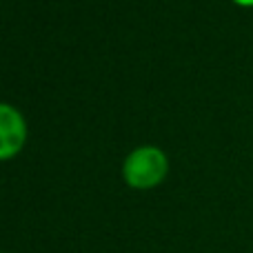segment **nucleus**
I'll use <instances>...</instances> for the list:
<instances>
[{"mask_svg": "<svg viewBox=\"0 0 253 253\" xmlns=\"http://www.w3.org/2000/svg\"><path fill=\"white\" fill-rule=\"evenodd\" d=\"M167 173H169L167 153L158 147H151V144L133 149L123 165L125 182L131 189H138V191L158 187L167 178Z\"/></svg>", "mask_w": 253, "mask_h": 253, "instance_id": "f257e3e1", "label": "nucleus"}, {"mask_svg": "<svg viewBox=\"0 0 253 253\" xmlns=\"http://www.w3.org/2000/svg\"><path fill=\"white\" fill-rule=\"evenodd\" d=\"M27 140V123L18 109L0 102V162L11 160L22 151Z\"/></svg>", "mask_w": 253, "mask_h": 253, "instance_id": "f03ea898", "label": "nucleus"}, {"mask_svg": "<svg viewBox=\"0 0 253 253\" xmlns=\"http://www.w3.org/2000/svg\"><path fill=\"white\" fill-rule=\"evenodd\" d=\"M236 4H240V7H253V0H233Z\"/></svg>", "mask_w": 253, "mask_h": 253, "instance_id": "7ed1b4c3", "label": "nucleus"}, {"mask_svg": "<svg viewBox=\"0 0 253 253\" xmlns=\"http://www.w3.org/2000/svg\"><path fill=\"white\" fill-rule=\"evenodd\" d=\"M0 253H4V251H0Z\"/></svg>", "mask_w": 253, "mask_h": 253, "instance_id": "20e7f679", "label": "nucleus"}]
</instances>
